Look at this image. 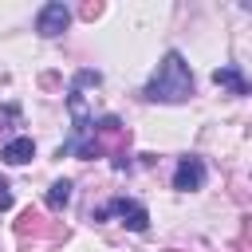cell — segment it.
Returning <instances> with one entry per match:
<instances>
[{
  "mask_svg": "<svg viewBox=\"0 0 252 252\" xmlns=\"http://www.w3.org/2000/svg\"><path fill=\"white\" fill-rule=\"evenodd\" d=\"M142 94L150 102H185V98H193V71L185 63V55L181 51H165L158 71L142 87Z\"/></svg>",
  "mask_w": 252,
  "mask_h": 252,
  "instance_id": "6da1fadb",
  "label": "cell"
},
{
  "mask_svg": "<svg viewBox=\"0 0 252 252\" xmlns=\"http://www.w3.org/2000/svg\"><path fill=\"white\" fill-rule=\"evenodd\" d=\"M106 209H110V217H118L130 232H146V228H150V213H146V205L134 201V197H114V201H106Z\"/></svg>",
  "mask_w": 252,
  "mask_h": 252,
  "instance_id": "7a4b0ae2",
  "label": "cell"
},
{
  "mask_svg": "<svg viewBox=\"0 0 252 252\" xmlns=\"http://www.w3.org/2000/svg\"><path fill=\"white\" fill-rule=\"evenodd\" d=\"M67 24H71V12H67V4H59V0H51V4H43V8L35 12V32H39L43 39L63 35Z\"/></svg>",
  "mask_w": 252,
  "mask_h": 252,
  "instance_id": "3957f363",
  "label": "cell"
},
{
  "mask_svg": "<svg viewBox=\"0 0 252 252\" xmlns=\"http://www.w3.org/2000/svg\"><path fill=\"white\" fill-rule=\"evenodd\" d=\"M201 185H205V161H201L197 154H185V158L177 161V169H173V189L197 193Z\"/></svg>",
  "mask_w": 252,
  "mask_h": 252,
  "instance_id": "277c9868",
  "label": "cell"
},
{
  "mask_svg": "<svg viewBox=\"0 0 252 252\" xmlns=\"http://www.w3.org/2000/svg\"><path fill=\"white\" fill-rule=\"evenodd\" d=\"M213 83H217L220 91L236 94V98H244V94H248V79H244V71H240L236 63H224V67H217V71H213Z\"/></svg>",
  "mask_w": 252,
  "mask_h": 252,
  "instance_id": "5b68a950",
  "label": "cell"
},
{
  "mask_svg": "<svg viewBox=\"0 0 252 252\" xmlns=\"http://www.w3.org/2000/svg\"><path fill=\"white\" fill-rule=\"evenodd\" d=\"M35 158V142L24 134V138H12L4 150H0V161H8V165H28Z\"/></svg>",
  "mask_w": 252,
  "mask_h": 252,
  "instance_id": "8992f818",
  "label": "cell"
},
{
  "mask_svg": "<svg viewBox=\"0 0 252 252\" xmlns=\"http://www.w3.org/2000/svg\"><path fill=\"white\" fill-rule=\"evenodd\" d=\"M71 181L63 177V181H51V189H47V209L51 213H59V209H67V201H71Z\"/></svg>",
  "mask_w": 252,
  "mask_h": 252,
  "instance_id": "52a82bcc",
  "label": "cell"
},
{
  "mask_svg": "<svg viewBox=\"0 0 252 252\" xmlns=\"http://www.w3.org/2000/svg\"><path fill=\"white\" fill-rule=\"evenodd\" d=\"M8 209H12V185L0 177V213H8Z\"/></svg>",
  "mask_w": 252,
  "mask_h": 252,
  "instance_id": "ba28073f",
  "label": "cell"
}]
</instances>
